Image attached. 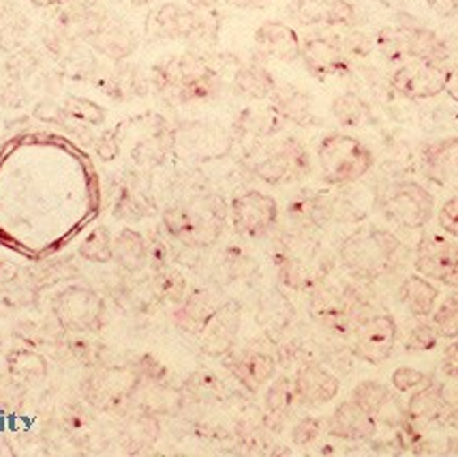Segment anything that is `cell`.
Masks as SVG:
<instances>
[{
	"label": "cell",
	"instance_id": "obj_1",
	"mask_svg": "<svg viewBox=\"0 0 458 457\" xmlns=\"http://www.w3.org/2000/svg\"><path fill=\"white\" fill-rule=\"evenodd\" d=\"M339 255L349 273L375 280L403 269L409 258V247L386 228H358L343 241Z\"/></svg>",
	"mask_w": 458,
	"mask_h": 457
},
{
	"label": "cell",
	"instance_id": "obj_2",
	"mask_svg": "<svg viewBox=\"0 0 458 457\" xmlns=\"http://www.w3.org/2000/svg\"><path fill=\"white\" fill-rule=\"evenodd\" d=\"M227 215L229 206L221 195H198L184 204L167 206L163 211V228L172 241L204 249L219 241Z\"/></svg>",
	"mask_w": 458,
	"mask_h": 457
},
{
	"label": "cell",
	"instance_id": "obj_3",
	"mask_svg": "<svg viewBox=\"0 0 458 457\" xmlns=\"http://www.w3.org/2000/svg\"><path fill=\"white\" fill-rule=\"evenodd\" d=\"M321 178L326 183L352 185L364 178L373 168L375 157L362 140L347 134H328L318 146Z\"/></svg>",
	"mask_w": 458,
	"mask_h": 457
},
{
	"label": "cell",
	"instance_id": "obj_4",
	"mask_svg": "<svg viewBox=\"0 0 458 457\" xmlns=\"http://www.w3.org/2000/svg\"><path fill=\"white\" fill-rule=\"evenodd\" d=\"M140 383L141 378L133 367L103 363L90 367V372L81 380V395L95 410L106 415H123L133 404Z\"/></svg>",
	"mask_w": 458,
	"mask_h": 457
},
{
	"label": "cell",
	"instance_id": "obj_5",
	"mask_svg": "<svg viewBox=\"0 0 458 457\" xmlns=\"http://www.w3.org/2000/svg\"><path fill=\"white\" fill-rule=\"evenodd\" d=\"M52 314L67 333H97L106 323V301L95 288L71 284L54 295Z\"/></svg>",
	"mask_w": 458,
	"mask_h": 457
},
{
	"label": "cell",
	"instance_id": "obj_6",
	"mask_svg": "<svg viewBox=\"0 0 458 457\" xmlns=\"http://www.w3.org/2000/svg\"><path fill=\"white\" fill-rule=\"evenodd\" d=\"M379 209L396 226L418 230L433 220L435 198L424 185L416 181H399L384 189L379 198Z\"/></svg>",
	"mask_w": 458,
	"mask_h": 457
},
{
	"label": "cell",
	"instance_id": "obj_7",
	"mask_svg": "<svg viewBox=\"0 0 458 457\" xmlns=\"http://www.w3.org/2000/svg\"><path fill=\"white\" fill-rule=\"evenodd\" d=\"M413 266L422 277L441 286L458 288V243L448 234L430 232L418 241Z\"/></svg>",
	"mask_w": 458,
	"mask_h": 457
},
{
	"label": "cell",
	"instance_id": "obj_8",
	"mask_svg": "<svg viewBox=\"0 0 458 457\" xmlns=\"http://www.w3.org/2000/svg\"><path fill=\"white\" fill-rule=\"evenodd\" d=\"M233 230L244 238H264L279 221V204L272 195L250 189L236 195L229 204Z\"/></svg>",
	"mask_w": 458,
	"mask_h": 457
},
{
	"label": "cell",
	"instance_id": "obj_9",
	"mask_svg": "<svg viewBox=\"0 0 458 457\" xmlns=\"http://www.w3.org/2000/svg\"><path fill=\"white\" fill-rule=\"evenodd\" d=\"M399 326L390 314H370L353 329V357L370 366H381L392 355Z\"/></svg>",
	"mask_w": 458,
	"mask_h": 457
},
{
	"label": "cell",
	"instance_id": "obj_10",
	"mask_svg": "<svg viewBox=\"0 0 458 457\" xmlns=\"http://www.w3.org/2000/svg\"><path fill=\"white\" fill-rule=\"evenodd\" d=\"M206 32L208 26L199 11L178 3H163L146 18V35L155 39H195Z\"/></svg>",
	"mask_w": 458,
	"mask_h": 457
},
{
	"label": "cell",
	"instance_id": "obj_11",
	"mask_svg": "<svg viewBox=\"0 0 458 457\" xmlns=\"http://www.w3.org/2000/svg\"><path fill=\"white\" fill-rule=\"evenodd\" d=\"M310 168L313 166L304 144H300L296 138H289L255 166V177L268 185H283L307 177Z\"/></svg>",
	"mask_w": 458,
	"mask_h": 457
},
{
	"label": "cell",
	"instance_id": "obj_12",
	"mask_svg": "<svg viewBox=\"0 0 458 457\" xmlns=\"http://www.w3.org/2000/svg\"><path fill=\"white\" fill-rule=\"evenodd\" d=\"M390 89L407 99H430L445 89V69L422 61L401 65L390 75Z\"/></svg>",
	"mask_w": 458,
	"mask_h": 457
},
{
	"label": "cell",
	"instance_id": "obj_13",
	"mask_svg": "<svg viewBox=\"0 0 458 457\" xmlns=\"http://www.w3.org/2000/svg\"><path fill=\"white\" fill-rule=\"evenodd\" d=\"M293 386H296L298 404L321 408L339 395L341 383L330 369H326L321 363L310 361L298 367L296 376H293Z\"/></svg>",
	"mask_w": 458,
	"mask_h": 457
},
{
	"label": "cell",
	"instance_id": "obj_14",
	"mask_svg": "<svg viewBox=\"0 0 458 457\" xmlns=\"http://www.w3.org/2000/svg\"><path fill=\"white\" fill-rule=\"evenodd\" d=\"M223 303L225 301H223L216 290H212V288H198V290L184 297L182 303L176 305L172 320L182 333L199 337L206 324L210 323L212 315L219 312Z\"/></svg>",
	"mask_w": 458,
	"mask_h": 457
},
{
	"label": "cell",
	"instance_id": "obj_15",
	"mask_svg": "<svg viewBox=\"0 0 458 457\" xmlns=\"http://www.w3.org/2000/svg\"><path fill=\"white\" fill-rule=\"evenodd\" d=\"M242 323V309L236 301H225L221 309L210 318L201 331V350L208 357H225L236 344V337Z\"/></svg>",
	"mask_w": 458,
	"mask_h": 457
},
{
	"label": "cell",
	"instance_id": "obj_16",
	"mask_svg": "<svg viewBox=\"0 0 458 457\" xmlns=\"http://www.w3.org/2000/svg\"><path fill=\"white\" fill-rule=\"evenodd\" d=\"M313 75H336L347 72V54L343 50L339 35H310L302 41L300 54Z\"/></svg>",
	"mask_w": 458,
	"mask_h": 457
},
{
	"label": "cell",
	"instance_id": "obj_17",
	"mask_svg": "<svg viewBox=\"0 0 458 457\" xmlns=\"http://www.w3.org/2000/svg\"><path fill=\"white\" fill-rule=\"evenodd\" d=\"M326 432L332 438L349 440V443H362V440H370L377 434V418L362 410L356 401L349 400L341 401L336 410L332 412L326 421Z\"/></svg>",
	"mask_w": 458,
	"mask_h": 457
},
{
	"label": "cell",
	"instance_id": "obj_18",
	"mask_svg": "<svg viewBox=\"0 0 458 457\" xmlns=\"http://www.w3.org/2000/svg\"><path fill=\"white\" fill-rule=\"evenodd\" d=\"M225 367L249 393H258L259 389H264L275 378L276 361L259 350H229L225 355Z\"/></svg>",
	"mask_w": 458,
	"mask_h": 457
},
{
	"label": "cell",
	"instance_id": "obj_19",
	"mask_svg": "<svg viewBox=\"0 0 458 457\" xmlns=\"http://www.w3.org/2000/svg\"><path fill=\"white\" fill-rule=\"evenodd\" d=\"M255 43H258V50L264 56L275 58V61L281 63L298 61L300 54H302V39L285 22H264L255 30Z\"/></svg>",
	"mask_w": 458,
	"mask_h": 457
},
{
	"label": "cell",
	"instance_id": "obj_20",
	"mask_svg": "<svg viewBox=\"0 0 458 457\" xmlns=\"http://www.w3.org/2000/svg\"><path fill=\"white\" fill-rule=\"evenodd\" d=\"M174 142L184 146L199 160L225 155L229 146H232V140H229V135L223 129L208 127V125H189V127H182L174 135Z\"/></svg>",
	"mask_w": 458,
	"mask_h": 457
},
{
	"label": "cell",
	"instance_id": "obj_21",
	"mask_svg": "<svg viewBox=\"0 0 458 457\" xmlns=\"http://www.w3.org/2000/svg\"><path fill=\"white\" fill-rule=\"evenodd\" d=\"M293 404H298L296 397V386H293V380L285 376H276L272 380L268 391L264 395V406H266V417L264 423L270 432L279 434L283 427H285L289 412H292Z\"/></svg>",
	"mask_w": 458,
	"mask_h": 457
},
{
	"label": "cell",
	"instance_id": "obj_22",
	"mask_svg": "<svg viewBox=\"0 0 458 457\" xmlns=\"http://www.w3.org/2000/svg\"><path fill=\"white\" fill-rule=\"evenodd\" d=\"M114 263L127 273H141L150 264V245L133 228H123L114 238Z\"/></svg>",
	"mask_w": 458,
	"mask_h": 457
},
{
	"label": "cell",
	"instance_id": "obj_23",
	"mask_svg": "<svg viewBox=\"0 0 458 457\" xmlns=\"http://www.w3.org/2000/svg\"><path fill=\"white\" fill-rule=\"evenodd\" d=\"M90 43L92 47H97L101 54L114 58V61H124L138 50V35L127 22L107 20L103 29L92 37Z\"/></svg>",
	"mask_w": 458,
	"mask_h": 457
},
{
	"label": "cell",
	"instance_id": "obj_24",
	"mask_svg": "<svg viewBox=\"0 0 458 457\" xmlns=\"http://www.w3.org/2000/svg\"><path fill=\"white\" fill-rule=\"evenodd\" d=\"M401 303L413 318H430L439 303V288L422 275H407L399 288Z\"/></svg>",
	"mask_w": 458,
	"mask_h": 457
},
{
	"label": "cell",
	"instance_id": "obj_25",
	"mask_svg": "<svg viewBox=\"0 0 458 457\" xmlns=\"http://www.w3.org/2000/svg\"><path fill=\"white\" fill-rule=\"evenodd\" d=\"M403 41H405V54L416 61L437 65L444 67V63L450 58V50L444 41L439 39L437 32H433L427 26H420L413 30H401Z\"/></svg>",
	"mask_w": 458,
	"mask_h": 457
},
{
	"label": "cell",
	"instance_id": "obj_26",
	"mask_svg": "<svg viewBox=\"0 0 458 457\" xmlns=\"http://www.w3.org/2000/svg\"><path fill=\"white\" fill-rule=\"evenodd\" d=\"M422 161L428 178L445 185L458 172V138H445L428 144L422 152Z\"/></svg>",
	"mask_w": 458,
	"mask_h": 457
},
{
	"label": "cell",
	"instance_id": "obj_27",
	"mask_svg": "<svg viewBox=\"0 0 458 457\" xmlns=\"http://www.w3.org/2000/svg\"><path fill=\"white\" fill-rule=\"evenodd\" d=\"M272 108L281 114L283 121L296 125H313V101L307 92L298 91L296 86H276L270 95Z\"/></svg>",
	"mask_w": 458,
	"mask_h": 457
},
{
	"label": "cell",
	"instance_id": "obj_28",
	"mask_svg": "<svg viewBox=\"0 0 458 457\" xmlns=\"http://www.w3.org/2000/svg\"><path fill=\"white\" fill-rule=\"evenodd\" d=\"M448 408V400H445V386L428 383L422 389L413 391V395L407 401V418L411 423H427L439 418L444 410Z\"/></svg>",
	"mask_w": 458,
	"mask_h": 457
},
{
	"label": "cell",
	"instance_id": "obj_29",
	"mask_svg": "<svg viewBox=\"0 0 458 457\" xmlns=\"http://www.w3.org/2000/svg\"><path fill=\"white\" fill-rule=\"evenodd\" d=\"M233 92L249 101H264L275 92L276 82L259 65H242L233 73Z\"/></svg>",
	"mask_w": 458,
	"mask_h": 457
},
{
	"label": "cell",
	"instance_id": "obj_30",
	"mask_svg": "<svg viewBox=\"0 0 458 457\" xmlns=\"http://www.w3.org/2000/svg\"><path fill=\"white\" fill-rule=\"evenodd\" d=\"M7 369L11 378L20 383H41L50 372L46 357L39 355L35 348L26 346H18L7 352Z\"/></svg>",
	"mask_w": 458,
	"mask_h": 457
},
{
	"label": "cell",
	"instance_id": "obj_31",
	"mask_svg": "<svg viewBox=\"0 0 458 457\" xmlns=\"http://www.w3.org/2000/svg\"><path fill=\"white\" fill-rule=\"evenodd\" d=\"M238 127L244 134L255 135V138H268V135H275L283 127V118L272 106L250 108V110H244L242 116L238 118Z\"/></svg>",
	"mask_w": 458,
	"mask_h": 457
},
{
	"label": "cell",
	"instance_id": "obj_32",
	"mask_svg": "<svg viewBox=\"0 0 458 457\" xmlns=\"http://www.w3.org/2000/svg\"><path fill=\"white\" fill-rule=\"evenodd\" d=\"M80 258L92 264H107L114 260V238L106 226H97L86 234L78 249Z\"/></svg>",
	"mask_w": 458,
	"mask_h": 457
},
{
	"label": "cell",
	"instance_id": "obj_33",
	"mask_svg": "<svg viewBox=\"0 0 458 457\" xmlns=\"http://www.w3.org/2000/svg\"><path fill=\"white\" fill-rule=\"evenodd\" d=\"M332 114L343 127H362L370 121V106L356 92H343L332 101Z\"/></svg>",
	"mask_w": 458,
	"mask_h": 457
},
{
	"label": "cell",
	"instance_id": "obj_34",
	"mask_svg": "<svg viewBox=\"0 0 458 457\" xmlns=\"http://www.w3.org/2000/svg\"><path fill=\"white\" fill-rule=\"evenodd\" d=\"M392 397L394 395L390 393L388 386L377 383V380H362L352 391V400L375 418H377V415L384 410V406L388 404Z\"/></svg>",
	"mask_w": 458,
	"mask_h": 457
},
{
	"label": "cell",
	"instance_id": "obj_35",
	"mask_svg": "<svg viewBox=\"0 0 458 457\" xmlns=\"http://www.w3.org/2000/svg\"><path fill=\"white\" fill-rule=\"evenodd\" d=\"M152 295L161 301H167L172 305H180L187 297V280L172 269H161L155 271L152 277Z\"/></svg>",
	"mask_w": 458,
	"mask_h": 457
},
{
	"label": "cell",
	"instance_id": "obj_36",
	"mask_svg": "<svg viewBox=\"0 0 458 457\" xmlns=\"http://www.w3.org/2000/svg\"><path fill=\"white\" fill-rule=\"evenodd\" d=\"M430 323L435 324L439 337L444 340H456L458 337V288L441 301L435 312L430 314Z\"/></svg>",
	"mask_w": 458,
	"mask_h": 457
},
{
	"label": "cell",
	"instance_id": "obj_37",
	"mask_svg": "<svg viewBox=\"0 0 458 457\" xmlns=\"http://www.w3.org/2000/svg\"><path fill=\"white\" fill-rule=\"evenodd\" d=\"M187 391L189 395H193L195 400L201 401H216L221 400L225 389H223L221 378L216 374H212L210 369H199L193 376L187 380Z\"/></svg>",
	"mask_w": 458,
	"mask_h": 457
},
{
	"label": "cell",
	"instance_id": "obj_38",
	"mask_svg": "<svg viewBox=\"0 0 458 457\" xmlns=\"http://www.w3.org/2000/svg\"><path fill=\"white\" fill-rule=\"evenodd\" d=\"M35 298V288L30 286H18L15 281L0 286V315H9L18 312V309L30 307Z\"/></svg>",
	"mask_w": 458,
	"mask_h": 457
},
{
	"label": "cell",
	"instance_id": "obj_39",
	"mask_svg": "<svg viewBox=\"0 0 458 457\" xmlns=\"http://www.w3.org/2000/svg\"><path fill=\"white\" fill-rule=\"evenodd\" d=\"M439 341V333L435 329L433 323H428L427 318H418L411 324L409 333L405 337V350L409 352H424L433 350Z\"/></svg>",
	"mask_w": 458,
	"mask_h": 457
},
{
	"label": "cell",
	"instance_id": "obj_40",
	"mask_svg": "<svg viewBox=\"0 0 458 457\" xmlns=\"http://www.w3.org/2000/svg\"><path fill=\"white\" fill-rule=\"evenodd\" d=\"M64 112L78 123L101 125L106 121V110H103L101 106H97L95 101L84 99V97H69V99L64 101Z\"/></svg>",
	"mask_w": 458,
	"mask_h": 457
},
{
	"label": "cell",
	"instance_id": "obj_41",
	"mask_svg": "<svg viewBox=\"0 0 458 457\" xmlns=\"http://www.w3.org/2000/svg\"><path fill=\"white\" fill-rule=\"evenodd\" d=\"M148 213H150V209H148V204L144 203V198H141L140 194L129 192V189L120 195L116 211H114V215H116L118 220H124V221H140V220H144Z\"/></svg>",
	"mask_w": 458,
	"mask_h": 457
},
{
	"label": "cell",
	"instance_id": "obj_42",
	"mask_svg": "<svg viewBox=\"0 0 458 457\" xmlns=\"http://www.w3.org/2000/svg\"><path fill=\"white\" fill-rule=\"evenodd\" d=\"M392 386H394L399 393H413V391L422 389V386H427L430 383V376L428 374L420 372V369H413V367H396L394 372H392Z\"/></svg>",
	"mask_w": 458,
	"mask_h": 457
},
{
	"label": "cell",
	"instance_id": "obj_43",
	"mask_svg": "<svg viewBox=\"0 0 458 457\" xmlns=\"http://www.w3.org/2000/svg\"><path fill=\"white\" fill-rule=\"evenodd\" d=\"M321 432H324V423H321V418L302 417L296 426L292 427L289 436H292V443L296 444V447H309V444H313L315 440L321 436Z\"/></svg>",
	"mask_w": 458,
	"mask_h": 457
},
{
	"label": "cell",
	"instance_id": "obj_44",
	"mask_svg": "<svg viewBox=\"0 0 458 457\" xmlns=\"http://www.w3.org/2000/svg\"><path fill=\"white\" fill-rule=\"evenodd\" d=\"M356 7L349 0H328L326 7V24L328 26H353Z\"/></svg>",
	"mask_w": 458,
	"mask_h": 457
},
{
	"label": "cell",
	"instance_id": "obj_45",
	"mask_svg": "<svg viewBox=\"0 0 458 457\" xmlns=\"http://www.w3.org/2000/svg\"><path fill=\"white\" fill-rule=\"evenodd\" d=\"M328 0H296V15L302 24H326Z\"/></svg>",
	"mask_w": 458,
	"mask_h": 457
},
{
	"label": "cell",
	"instance_id": "obj_46",
	"mask_svg": "<svg viewBox=\"0 0 458 457\" xmlns=\"http://www.w3.org/2000/svg\"><path fill=\"white\" fill-rule=\"evenodd\" d=\"M276 266H279V280L287 288H293V290H302L304 288V271L302 264L298 260L289 258V255H283V258L276 260Z\"/></svg>",
	"mask_w": 458,
	"mask_h": 457
},
{
	"label": "cell",
	"instance_id": "obj_47",
	"mask_svg": "<svg viewBox=\"0 0 458 457\" xmlns=\"http://www.w3.org/2000/svg\"><path fill=\"white\" fill-rule=\"evenodd\" d=\"M138 376L141 378V383H161L163 378L167 376V369L161 361H157L155 357L144 355L138 358V363L133 366Z\"/></svg>",
	"mask_w": 458,
	"mask_h": 457
},
{
	"label": "cell",
	"instance_id": "obj_48",
	"mask_svg": "<svg viewBox=\"0 0 458 457\" xmlns=\"http://www.w3.org/2000/svg\"><path fill=\"white\" fill-rule=\"evenodd\" d=\"M437 220H439L441 230L448 234V237L456 238V241H458V195L450 198L448 203L441 206Z\"/></svg>",
	"mask_w": 458,
	"mask_h": 457
},
{
	"label": "cell",
	"instance_id": "obj_49",
	"mask_svg": "<svg viewBox=\"0 0 458 457\" xmlns=\"http://www.w3.org/2000/svg\"><path fill=\"white\" fill-rule=\"evenodd\" d=\"M341 41H343V50H345V54H353V56H367L370 50V39L360 30L349 32V35L343 37Z\"/></svg>",
	"mask_w": 458,
	"mask_h": 457
},
{
	"label": "cell",
	"instance_id": "obj_50",
	"mask_svg": "<svg viewBox=\"0 0 458 457\" xmlns=\"http://www.w3.org/2000/svg\"><path fill=\"white\" fill-rule=\"evenodd\" d=\"M441 372L452 380H458V341L450 344L441 357Z\"/></svg>",
	"mask_w": 458,
	"mask_h": 457
},
{
	"label": "cell",
	"instance_id": "obj_51",
	"mask_svg": "<svg viewBox=\"0 0 458 457\" xmlns=\"http://www.w3.org/2000/svg\"><path fill=\"white\" fill-rule=\"evenodd\" d=\"M427 4L435 11V13L439 15V18L450 20V18H454V15L458 13L456 0H427Z\"/></svg>",
	"mask_w": 458,
	"mask_h": 457
},
{
	"label": "cell",
	"instance_id": "obj_52",
	"mask_svg": "<svg viewBox=\"0 0 458 457\" xmlns=\"http://www.w3.org/2000/svg\"><path fill=\"white\" fill-rule=\"evenodd\" d=\"M20 269L15 264L7 263V260H0V286H7L11 281H18Z\"/></svg>",
	"mask_w": 458,
	"mask_h": 457
},
{
	"label": "cell",
	"instance_id": "obj_53",
	"mask_svg": "<svg viewBox=\"0 0 458 457\" xmlns=\"http://www.w3.org/2000/svg\"><path fill=\"white\" fill-rule=\"evenodd\" d=\"M97 152H99L101 160H106V161L114 160V157L118 155V144H116V140H112V138H101L99 146H97Z\"/></svg>",
	"mask_w": 458,
	"mask_h": 457
},
{
	"label": "cell",
	"instance_id": "obj_54",
	"mask_svg": "<svg viewBox=\"0 0 458 457\" xmlns=\"http://www.w3.org/2000/svg\"><path fill=\"white\" fill-rule=\"evenodd\" d=\"M444 91H448V95L458 103V65L445 69V89Z\"/></svg>",
	"mask_w": 458,
	"mask_h": 457
},
{
	"label": "cell",
	"instance_id": "obj_55",
	"mask_svg": "<svg viewBox=\"0 0 458 457\" xmlns=\"http://www.w3.org/2000/svg\"><path fill=\"white\" fill-rule=\"evenodd\" d=\"M229 7L236 9H261L266 4L272 3V0H225Z\"/></svg>",
	"mask_w": 458,
	"mask_h": 457
},
{
	"label": "cell",
	"instance_id": "obj_56",
	"mask_svg": "<svg viewBox=\"0 0 458 457\" xmlns=\"http://www.w3.org/2000/svg\"><path fill=\"white\" fill-rule=\"evenodd\" d=\"M187 3H189V7L204 11V9H212L215 4H219L221 0H187Z\"/></svg>",
	"mask_w": 458,
	"mask_h": 457
},
{
	"label": "cell",
	"instance_id": "obj_57",
	"mask_svg": "<svg viewBox=\"0 0 458 457\" xmlns=\"http://www.w3.org/2000/svg\"><path fill=\"white\" fill-rule=\"evenodd\" d=\"M30 3L39 4V7H47V4H60V3H69V0H30Z\"/></svg>",
	"mask_w": 458,
	"mask_h": 457
},
{
	"label": "cell",
	"instance_id": "obj_58",
	"mask_svg": "<svg viewBox=\"0 0 458 457\" xmlns=\"http://www.w3.org/2000/svg\"><path fill=\"white\" fill-rule=\"evenodd\" d=\"M448 423H450L452 427H456V429H458V410L450 412V415H448Z\"/></svg>",
	"mask_w": 458,
	"mask_h": 457
},
{
	"label": "cell",
	"instance_id": "obj_59",
	"mask_svg": "<svg viewBox=\"0 0 458 457\" xmlns=\"http://www.w3.org/2000/svg\"><path fill=\"white\" fill-rule=\"evenodd\" d=\"M146 3H150V0H133V4H146Z\"/></svg>",
	"mask_w": 458,
	"mask_h": 457
},
{
	"label": "cell",
	"instance_id": "obj_60",
	"mask_svg": "<svg viewBox=\"0 0 458 457\" xmlns=\"http://www.w3.org/2000/svg\"><path fill=\"white\" fill-rule=\"evenodd\" d=\"M0 344H3V341H0Z\"/></svg>",
	"mask_w": 458,
	"mask_h": 457
}]
</instances>
